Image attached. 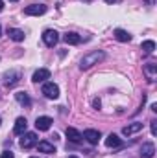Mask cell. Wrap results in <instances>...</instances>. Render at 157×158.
Here are the masks:
<instances>
[{
	"label": "cell",
	"instance_id": "6da1fadb",
	"mask_svg": "<svg viewBox=\"0 0 157 158\" xmlns=\"http://www.w3.org/2000/svg\"><path fill=\"white\" fill-rule=\"evenodd\" d=\"M104 59H105V53H104L102 50L91 52V53H87V55H83V57H81V61H79V68H81V70H89L91 66L98 64V63H100V61H104Z\"/></svg>",
	"mask_w": 157,
	"mask_h": 158
},
{
	"label": "cell",
	"instance_id": "7a4b0ae2",
	"mask_svg": "<svg viewBox=\"0 0 157 158\" xmlns=\"http://www.w3.org/2000/svg\"><path fill=\"white\" fill-rule=\"evenodd\" d=\"M43 94L48 99H57L59 98V86L56 83H44L43 85Z\"/></svg>",
	"mask_w": 157,
	"mask_h": 158
},
{
	"label": "cell",
	"instance_id": "3957f363",
	"mask_svg": "<svg viewBox=\"0 0 157 158\" xmlns=\"http://www.w3.org/2000/svg\"><path fill=\"white\" fill-rule=\"evenodd\" d=\"M34 145H37V134L35 132H24L22 138H20V147L22 149H30Z\"/></svg>",
	"mask_w": 157,
	"mask_h": 158
},
{
	"label": "cell",
	"instance_id": "277c9868",
	"mask_svg": "<svg viewBox=\"0 0 157 158\" xmlns=\"http://www.w3.org/2000/svg\"><path fill=\"white\" fill-rule=\"evenodd\" d=\"M57 40H59V33H57L56 30H46V31L43 33V42H44L46 46H50V48H54V46L57 44Z\"/></svg>",
	"mask_w": 157,
	"mask_h": 158
},
{
	"label": "cell",
	"instance_id": "5b68a950",
	"mask_svg": "<svg viewBox=\"0 0 157 158\" xmlns=\"http://www.w3.org/2000/svg\"><path fill=\"white\" fill-rule=\"evenodd\" d=\"M81 138H85L91 145H96L98 142H100V138H102V134H100V131H96V129H87L83 134H81Z\"/></svg>",
	"mask_w": 157,
	"mask_h": 158
},
{
	"label": "cell",
	"instance_id": "8992f818",
	"mask_svg": "<svg viewBox=\"0 0 157 158\" xmlns=\"http://www.w3.org/2000/svg\"><path fill=\"white\" fill-rule=\"evenodd\" d=\"M24 13L30 15V17H39V15H44L46 13V6L44 4H32V6H28L24 9Z\"/></svg>",
	"mask_w": 157,
	"mask_h": 158
},
{
	"label": "cell",
	"instance_id": "52a82bcc",
	"mask_svg": "<svg viewBox=\"0 0 157 158\" xmlns=\"http://www.w3.org/2000/svg\"><path fill=\"white\" fill-rule=\"evenodd\" d=\"M154 155H155V145L152 142L142 143V147H141V158H154Z\"/></svg>",
	"mask_w": 157,
	"mask_h": 158
},
{
	"label": "cell",
	"instance_id": "ba28073f",
	"mask_svg": "<svg viewBox=\"0 0 157 158\" xmlns=\"http://www.w3.org/2000/svg\"><path fill=\"white\" fill-rule=\"evenodd\" d=\"M44 79H50V70H48V68H39V70H35L34 76H32V81H34V83H43Z\"/></svg>",
	"mask_w": 157,
	"mask_h": 158
},
{
	"label": "cell",
	"instance_id": "9c48e42d",
	"mask_svg": "<svg viewBox=\"0 0 157 158\" xmlns=\"http://www.w3.org/2000/svg\"><path fill=\"white\" fill-rule=\"evenodd\" d=\"M50 125H52V118H48V116H39V118L35 119V127L39 131H48Z\"/></svg>",
	"mask_w": 157,
	"mask_h": 158
},
{
	"label": "cell",
	"instance_id": "30bf717a",
	"mask_svg": "<svg viewBox=\"0 0 157 158\" xmlns=\"http://www.w3.org/2000/svg\"><path fill=\"white\" fill-rule=\"evenodd\" d=\"M26 127H28V121H26V118H17V121H15V134H19V136H22L24 132H26Z\"/></svg>",
	"mask_w": 157,
	"mask_h": 158
},
{
	"label": "cell",
	"instance_id": "8fae6325",
	"mask_svg": "<svg viewBox=\"0 0 157 158\" xmlns=\"http://www.w3.org/2000/svg\"><path fill=\"white\" fill-rule=\"evenodd\" d=\"M139 131H142V123H141V121H135V123L124 127L122 132H124V136H131V134H135V132H139Z\"/></svg>",
	"mask_w": 157,
	"mask_h": 158
},
{
	"label": "cell",
	"instance_id": "7c38bea8",
	"mask_svg": "<svg viewBox=\"0 0 157 158\" xmlns=\"http://www.w3.org/2000/svg\"><path fill=\"white\" fill-rule=\"evenodd\" d=\"M7 35H9V39L15 40V42H22L24 40V31L22 30H17V28H9L7 30Z\"/></svg>",
	"mask_w": 157,
	"mask_h": 158
},
{
	"label": "cell",
	"instance_id": "4fadbf2b",
	"mask_svg": "<svg viewBox=\"0 0 157 158\" xmlns=\"http://www.w3.org/2000/svg\"><path fill=\"white\" fill-rule=\"evenodd\" d=\"M144 74H146V77L150 79V81H154L157 76V64L155 63H148V64H144Z\"/></svg>",
	"mask_w": 157,
	"mask_h": 158
},
{
	"label": "cell",
	"instance_id": "5bb4252c",
	"mask_svg": "<svg viewBox=\"0 0 157 158\" xmlns=\"http://www.w3.org/2000/svg\"><path fill=\"white\" fill-rule=\"evenodd\" d=\"M63 40H65L67 44H72V46H76V44H79V42H81V37H79L78 33H74V31H69V33H65Z\"/></svg>",
	"mask_w": 157,
	"mask_h": 158
},
{
	"label": "cell",
	"instance_id": "9a60e30c",
	"mask_svg": "<svg viewBox=\"0 0 157 158\" xmlns=\"http://www.w3.org/2000/svg\"><path fill=\"white\" fill-rule=\"evenodd\" d=\"M15 99H17L22 107H30V105H32V99H30V96H28L26 92H17V94H15Z\"/></svg>",
	"mask_w": 157,
	"mask_h": 158
},
{
	"label": "cell",
	"instance_id": "2e32d148",
	"mask_svg": "<svg viewBox=\"0 0 157 158\" xmlns=\"http://www.w3.org/2000/svg\"><path fill=\"white\" fill-rule=\"evenodd\" d=\"M37 149H39L41 153H46V155L56 153V147H54L50 142H39V143H37Z\"/></svg>",
	"mask_w": 157,
	"mask_h": 158
},
{
	"label": "cell",
	"instance_id": "e0dca14e",
	"mask_svg": "<svg viewBox=\"0 0 157 158\" xmlns=\"http://www.w3.org/2000/svg\"><path fill=\"white\" fill-rule=\"evenodd\" d=\"M67 138H69L70 142H74V143L81 142V134H79V131H76L74 127H69V129H67Z\"/></svg>",
	"mask_w": 157,
	"mask_h": 158
},
{
	"label": "cell",
	"instance_id": "ac0fdd59",
	"mask_svg": "<svg viewBox=\"0 0 157 158\" xmlns=\"http://www.w3.org/2000/svg\"><path fill=\"white\" fill-rule=\"evenodd\" d=\"M115 39H117L118 42H129V40H131V35H129L126 30H120V28H118V30H115Z\"/></svg>",
	"mask_w": 157,
	"mask_h": 158
},
{
	"label": "cell",
	"instance_id": "d6986e66",
	"mask_svg": "<svg viewBox=\"0 0 157 158\" xmlns=\"http://www.w3.org/2000/svg\"><path fill=\"white\" fill-rule=\"evenodd\" d=\"M120 143H122V142H120V138H118L117 134H113V132L105 138V145H107V147H118Z\"/></svg>",
	"mask_w": 157,
	"mask_h": 158
},
{
	"label": "cell",
	"instance_id": "ffe728a7",
	"mask_svg": "<svg viewBox=\"0 0 157 158\" xmlns=\"http://www.w3.org/2000/svg\"><path fill=\"white\" fill-rule=\"evenodd\" d=\"M142 50H144V53H154L155 42H154V40H144V42H142Z\"/></svg>",
	"mask_w": 157,
	"mask_h": 158
},
{
	"label": "cell",
	"instance_id": "44dd1931",
	"mask_svg": "<svg viewBox=\"0 0 157 158\" xmlns=\"http://www.w3.org/2000/svg\"><path fill=\"white\" fill-rule=\"evenodd\" d=\"M19 76H20L19 72H15V74H7V76H6V85H7V86L15 85V83L19 81Z\"/></svg>",
	"mask_w": 157,
	"mask_h": 158
},
{
	"label": "cell",
	"instance_id": "7402d4cb",
	"mask_svg": "<svg viewBox=\"0 0 157 158\" xmlns=\"http://www.w3.org/2000/svg\"><path fill=\"white\" fill-rule=\"evenodd\" d=\"M0 158H15V155H13L11 151H4V153L0 155Z\"/></svg>",
	"mask_w": 157,
	"mask_h": 158
},
{
	"label": "cell",
	"instance_id": "603a6c76",
	"mask_svg": "<svg viewBox=\"0 0 157 158\" xmlns=\"http://www.w3.org/2000/svg\"><path fill=\"white\" fill-rule=\"evenodd\" d=\"M152 134H154V136L157 134V125H155V121H152Z\"/></svg>",
	"mask_w": 157,
	"mask_h": 158
},
{
	"label": "cell",
	"instance_id": "cb8c5ba5",
	"mask_svg": "<svg viewBox=\"0 0 157 158\" xmlns=\"http://www.w3.org/2000/svg\"><path fill=\"white\" fill-rule=\"evenodd\" d=\"M92 105H94L96 109H100V99H94V101H92Z\"/></svg>",
	"mask_w": 157,
	"mask_h": 158
},
{
	"label": "cell",
	"instance_id": "d4e9b609",
	"mask_svg": "<svg viewBox=\"0 0 157 158\" xmlns=\"http://www.w3.org/2000/svg\"><path fill=\"white\" fill-rule=\"evenodd\" d=\"M104 2H107V4H115L117 0H104Z\"/></svg>",
	"mask_w": 157,
	"mask_h": 158
},
{
	"label": "cell",
	"instance_id": "484cf974",
	"mask_svg": "<svg viewBox=\"0 0 157 158\" xmlns=\"http://www.w3.org/2000/svg\"><path fill=\"white\" fill-rule=\"evenodd\" d=\"M2 9H4V2L0 0V11H2Z\"/></svg>",
	"mask_w": 157,
	"mask_h": 158
},
{
	"label": "cell",
	"instance_id": "4316f807",
	"mask_svg": "<svg viewBox=\"0 0 157 158\" xmlns=\"http://www.w3.org/2000/svg\"><path fill=\"white\" fill-rule=\"evenodd\" d=\"M9 2H19V0H9Z\"/></svg>",
	"mask_w": 157,
	"mask_h": 158
},
{
	"label": "cell",
	"instance_id": "83f0119b",
	"mask_svg": "<svg viewBox=\"0 0 157 158\" xmlns=\"http://www.w3.org/2000/svg\"><path fill=\"white\" fill-rule=\"evenodd\" d=\"M0 35H2V26H0Z\"/></svg>",
	"mask_w": 157,
	"mask_h": 158
},
{
	"label": "cell",
	"instance_id": "f1b7e54d",
	"mask_svg": "<svg viewBox=\"0 0 157 158\" xmlns=\"http://www.w3.org/2000/svg\"><path fill=\"white\" fill-rule=\"evenodd\" d=\"M69 158H78V156H69Z\"/></svg>",
	"mask_w": 157,
	"mask_h": 158
},
{
	"label": "cell",
	"instance_id": "f546056e",
	"mask_svg": "<svg viewBox=\"0 0 157 158\" xmlns=\"http://www.w3.org/2000/svg\"><path fill=\"white\" fill-rule=\"evenodd\" d=\"M0 123H2V118H0Z\"/></svg>",
	"mask_w": 157,
	"mask_h": 158
},
{
	"label": "cell",
	"instance_id": "4dcf8cb0",
	"mask_svg": "<svg viewBox=\"0 0 157 158\" xmlns=\"http://www.w3.org/2000/svg\"><path fill=\"white\" fill-rule=\"evenodd\" d=\"M32 158H37V156H32Z\"/></svg>",
	"mask_w": 157,
	"mask_h": 158
}]
</instances>
